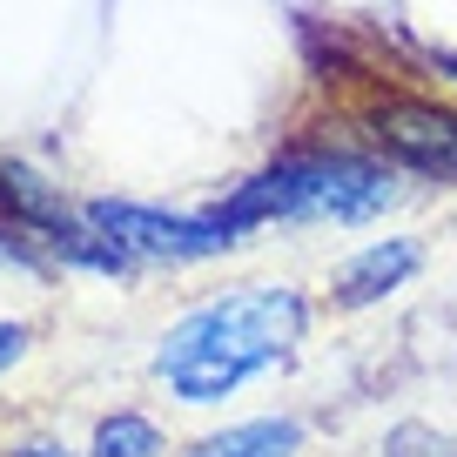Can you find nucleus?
<instances>
[{
	"label": "nucleus",
	"instance_id": "obj_5",
	"mask_svg": "<svg viewBox=\"0 0 457 457\" xmlns=\"http://www.w3.org/2000/svg\"><path fill=\"white\" fill-rule=\"evenodd\" d=\"M417 262H424V249L411 243V236H384V243L357 249V256L337 270V303L343 310H363V303H384L390 289H403L417 276Z\"/></svg>",
	"mask_w": 457,
	"mask_h": 457
},
{
	"label": "nucleus",
	"instance_id": "obj_8",
	"mask_svg": "<svg viewBox=\"0 0 457 457\" xmlns=\"http://www.w3.org/2000/svg\"><path fill=\"white\" fill-rule=\"evenodd\" d=\"M28 357V323H0V370H14Z\"/></svg>",
	"mask_w": 457,
	"mask_h": 457
},
{
	"label": "nucleus",
	"instance_id": "obj_9",
	"mask_svg": "<svg viewBox=\"0 0 457 457\" xmlns=\"http://www.w3.org/2000/svg\"><path fill=\"white\" fill-rule=\"evenodd\" d=\"M430 68H437V74H444V81H451V87H457V54H451V47H430Z\"/></svg>",
	"mask_w": 457,
	"mask_h": 457
},
{
	"label": "nucleus",
	"instance_id": "obj_10",
	"mask_svg": "<svg viewBox=\"0 0 457 457\" xmlns=\"http://www.w3.org/2000/svg\"><path fill=\"white\" fill-rule=\"evenodd\" d=\"M14 457H68L61 444H28V451H14Z\"/></svg>",
	"mask_w": 457,
	"mask_h": 457
},
{
	"label": "nucleus",
	"instance_id": "obj_1",
	"mask_svg": "<svg viewBox=\"0 0 457 457\" xmlns=\"http://www.w3.org/2000/svg\"><path fill=\"white\" fill-rule=\"evenodd\" d=\"M303 323H310V310H303L296 289H283V283L236 289V296H222V303L188 310L182 323L162 337L155 370L182 403H222L228 390H243L256 370L283 363L289 350H296Z\"/></svg>",
	"mask_w": 457,
	"mask_h": 457
},
{
	"label": "nucleus",
	"instance_id": "obj_4",
	"mask_svg": "<svg viewBox=\"0 0 457 457\" xmlns=\"http://www.w3.org/2000/svg\"><path fill=\"white\" fill-rule=\"evenodd\" d=\"M363 129L377 135V148L390 162L437 175V182H457V108H437L424 95H377L363 108Z\"/></svg>",
	"mask_w": 457,
	"mask_h": 457
},
{
	"label": "nucleus",
	"instance_id": "obj_6",
	"mask_svg": "<svg viewBox=\"0 0 457 457\" xmlns=\"http://www.w3.org/2000/svg\"><path fill=\"white\" fill-rule=\"evenodd\" d=\"M296 444H303V430L289 417H256V424H236L222 437H209L188 457H296Z\"/></svg>",
	"mask_w": 457,
	"mask_h": 457
},
{
	"label": "nucleus",
	"instance_id": "obj_2",
	"mask_svg": "<svg viewBox=\"0 0 457 457\" xmlns=\"http://www.w3.org/2000/svg\"><path fill=\"white\" fill-rule=\"evenodd\" d=\"M397 202V169L350 148H296L249 175L236 195L215 209L222 228H262V222H370Z\"/></svg>",
	"mask_w": 457,
	"mask_h": 457
},
{
	"label": "nucleus",
	"instance_id": "obj_3",
	"mask_svg": "<svg viewBox=\"0 0 457 457\" xmlns=\"http://www.w3.org/2000/svg\"><path fill=\"white\" fill-rule=\"evenodd\" d=\"M87 222L108 236L114 249H129L135 262H195V256H222L236 249V228H222L215 215H162L142 202H87Z\"/></svg>",
	"mask_w": 457,
	"mask_h": 457
},
{
	"label": "nucleus",
	"instance_id": "obj_7",
	"mask_svg": "<svg viewBox=\"0 0 457 457\" xmlns=\"http://www.w3.org/2000/svg\"><path fill=\"white\" fill-rule=\"evenodd\" d=\"M155 451H162V430L148 424V417H135V411L108 417V424L95 430V457H155Z\"/></svg>",
	"mask_w": 457,
	"mask_h": 457
}]
</instances>
